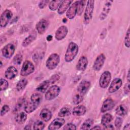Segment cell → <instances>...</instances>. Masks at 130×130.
I'll return each mask as SVG.
<instances>
[{"label":"cell","instance_id":"cell-1","mask_svg":"<svg viewBox=\"0 0 130 130\" xmlns=\"http://www.w3.org/2000/svg\"><path fill=\"white\" fill-rule=\"evenodd\" d=\"M79 51L78 45L73 42L69 43L64 55V60L67 62L72 61L77 56Z\"/></svg>","mask_w":130,"mask_h":130},{"label":"cell","instance_id":"cell-2","mask_svg":"<svg viewBox=\"0 0 130 130\" xmlns=\"http://www.w3.org/2000/svg\"><path fill=\"white\" fill-rule=\"evenodd\" d=\"M94 7V1H88L83 16V22L85 24H89L92 19Z\"/></svg>","mask_w":130,"mask_h":130},{"label":"cell","instance_id":"cell-3","mask_svg":"<svg viewBox=\"0 0 130 130\" xmlns=\"http://www.w3.org/2000/svg\"><path fill=\"white\" fill-rule=\"evenodd\" d=\"M60 57L57 53L51 54L46 61V66L50 70H53L56 68L59 63Z\"/></svg>","mask_w":130,"mask_h":130},{"label":"cell","instance_id":"cell-4","mask_svg":"<svg viewBox=\"0 0 130 130\" xmlns=\"http://www.w3.org/2000/svg\"><path fill=\"white\" fill-rule=\"evenodd\" d=\"M35 71V66L32 62L30 60H26L23 62L21 71L20 74L22 76H27L32 73Z\"/></svg>","mask_w":130,"mask_h":130},{"label":"cell","instance_id":"cell-5","mask_svg":"<svg viewBox=\"0 0 130 130\" xmlns=\"http://www.w3.org/2000/svg\"><path fill=\"white\" fill-rule=\"evenodd\" d=\"M60 91V87L56 85H52L46 91L45 94V99L47 101H51L56 98Z\"/></svg>","mask_w":130,"mask_h":130},{"label":"cell","instance_id":"cell-6","mask_svg":"<svg viewBox=\"0 0 130 130\" xmlns=\"http://www.w3.org/2000/svg\"><path fill=\"white\" fill-rule=\"evenodd\" d=\"M111 73L108 71L104 72L101 75L99 80V85L102 88H107L111 81Z\"/></svg>","mask_w":130,"mask_h":130},{"label":"cell","instance_id":"cell-7","mask_svg":"<svg viewBox=\"0 0 130 130\" xmlns=\"http://www.w3.org/2000/svg\"><path fill=\"white\" fill-rule=\"evenodd\" d=\"M13 16L12 12L8 9L5 10L1 14L0 18V26L1 27H5L8 24Z\"/></svg>","mask_w":130,"mask_h":130},{"label":"cell","instance_id":"cell-8","mask_svg":"<svg viewBox=\"0 0 130 130\" xmlns=\"http://www.w3.org/2000/svg\"><path fill=\"white\" fill-rule=\"evenodd\" d=\"M15 50V46L11 43L6 45L2 49L3 56L6 58H10L13 56Z\"/></svg>","mask_w":130,"mask_h":130},{"label":"cell","instance_id":"cell-9","mask_svg":"<svg viewBox=\"0 0 130 130\" xmlns=\"http://www.w3.org/2000/svg\"><path fill=\"white\" fill-rule=\"evenodd\" d=\"M79 3V1L74 2L68 8L66 12V16L69 19H73L74 18L77 13L78 6Z\"/></svg>","mask_w":130,"mask_h":130},{"label":"cell","instance_id":"cell-10","mask_svg":"<svg viewBox=\"0 0 130 130\" xmlns=\"http://www.w3.org/2000/svg\"><path fill=\"white\" fill-rule=\"evenodd\" d=\"M106 60V57L103 53L99 54L95 59L92 68L95 71H100L103 67Z\"/></svg>","mask_w":130,"mask_h":130},{"label":"cell","instance_id":"cell-11","mask_svg":"<svg viewBox=\"0 0 130 130\" xmlns=\"http://www.w3.org/2000/svg\"><path fill=\"white\" fill-rule=\"evenodd\" d=\"M49 23L47 20L45 19H42L37 23L36 28L39 34L42 35L45 32L49 26Z\"/></svg>","mask_w":130,"mask_h":130},{"label":"cell","instance_id":"cell-12","mask_svg":"<svg viewBox=\"0 0 130 130\" xmlns=\"http://www.w3.org/2000/svg\"><path fill=\"white\" fill-rule=\"evenodd\" d=\"M113 2V1H107L105 2L103 10L99 16V19L100 20H104L106 18L111 10Z\"/></svg>","mask_w":130,"mask_h":130},{"label":"cell","instance_id":"cell-13","mask_svg":"<svg viewBox=\"0 0 130 130\" xmlns=\"http://www.w3.org/2000/svg\"><path fill=\"white\" fill-rule=\"evenodd\" d=\"M122 84V80L119 78H116L114 79L111 82L108 91L110 93H113L117 91L121 87Z\"/></svg>","mask_w":130,"mask_h":130},{"label":"cell","instance_id":"cell-14","mask_svg":"<svg viewBox=\"0 0 130 130\" xmlns=\"http://www.w3.org/2000/svg\"><path fill=\"white\" fill-rule=\"evenodd\" d=\"M68 29L65 25H62L58 28L55 34V38L57 41L63 39L68 34Z\"/></svg>","mask_w":130,"mask_h":130},{"label":"cell","instance_id":"cell-15","mask_svg":"<svg viewBox=\"0 0 130 130\" xmlns=\"http://www.w3.org/2000/svg\"><path fill=\"white\" fill-rule=\"evenodd\" d=\"M90 86V82L87 80H82L78 84L77 91L83 95H85Z\"/></svg>","mask_w":130,"mask_h":130},{"label":"cell","instance_id":"cell-16","mask_svg":"<svg viewBox=\"0 0 130 130\" xmlns=\"http://www.w3.org/2000/svg\"><path fill=\"white\" fill-rule=\"evenodd\" d=\"M65 123V120L62 118H56L54 119L49 125L48 129L55 130L59 129Z\"/></svg>","mask_w":130,"mask_h":130},{"label":"cell","instance_id":"cell-17","mask_svg":"<svg viewBox=\"0 0 130 130\" xmlns=\"http://www.w3.org/2000/svg\"><path fill=\"white\" fill-rule=\"evenodd\" d=\"M114 101L110 98H108L103 103L102 106L101 111L102 113H105L107 111L112 110L114 106Z\"/></svg>","mask_w":130,"mask_h":130},{"label":"cell","instance_id":"cell-18","mask_svg":"<svg viewBox=\"0 0 130 130\" xmlns=\"http://www.w3.org/2000/svg\"><path fill=\"white\" fill-rule=\"evenodd\" d=\"M88 59L85 56H82L79 59L76 64V69L80 71H84L88 65Z\"/></svg>","mask_w":130,"mask_h":130},{"label":"cell","instance_id":"cell-19","mask_svg":"<svg viewBox=\"0 0 130 130\" xmlns=\"http://www.w3.org/2000/svg\"><path fill=\"white\" fill-rule=\"evenodd\" d=\"M18 74V70L14 66H10L7 68L5 72V76L7 79L11 80L16 77Z\"/></svg>","mask_w":130,"mask_h":130},{"label":"cell","instance_id":"cell-20","mask_svg":"<svg viewBox=\"0 0 130 130\" xmlns=\"http://www.w3.org/2000/svg\"><path fill=\"white\" fill-rule=\"evenodd\" d=\"M73 1L67 0L62 1L61 4L60 5L58 9H57V13L59 15H62L66 12V11L68 9L70 5L72 4Z\"/></svg>","mask_w":130,"mask_h":130},{"label":"cell","instance_id":"cell-21","mask_svg":"<svg viewBox=\"0 0 130 130\" xmlns=\"http://www.w3.org/2000/svg\"><path fill=\"white\" fill-rule=\"evenodd\" d=\"M40 117L44 121H48L52 118L51 112L47 108L43 109L40 113Z\"/></svg>","mask_w":130,"mask_h":130},{"label":"cell","instance_id":"cell-22","mask_svg":"<svg viewBox=\"0 0 130 130\" xmlns=\"http://www.w3.org/2000/svg\"><path fill=\"white\" fill-rule=\"evenodd\" d=\"M86 112V108L83 105H78L75 107L72 111L73 115L75 116H82Z\"/></svg>","mask_w":130,"mask_h":130},{"label":"cell","instance_id":"cell-23","mask_svg":"<svg viewBox=\"0 0 130 130\" xmlns=\"http://www.w3.org/2000/svg\"><path fill=\"white\" fill-rule=\"evenodd\" d=\"M72 112V108L70 106L66 105L62 107L58 113V116L60 117H63L69 116Z\"/></svg>","mask_w":130,"mask_h":130},{"label":"cell","instance_id":"cell-24","mask_svg":"<svg viewBox=\"0 0 130 130\" xmlns=\"http://www.w3.org/2000/svg\"><path fill=\"white\" fill-rule=\"evenodd\" d=\"M50 84L51 83L49 80H45L39 84L36 88V90L39 92L44 93L47 90Z\"/></svg>","mask_w":130,"mask_h":130},{"label":"cell","instance_id":"cell-25","mask_svg":"<svg viewBox=\"0 0 130 130\" xmlns=\"http://www.w3.org/2000/svg\"><path fill=\"white\" fill-rule=\"evenodd\" d=\"M38 106L34 104L31 101L27 102L24 104V109L25 112L26 113L29 114L32 112H34L37 108Z\"/></svg>","mask_w":130,"mask_h":130},{"label":"cell","instance_id":"cell-26","mask_svg":"<svg viewBox=\"0 0 130 130\" xmlns=\"http://www.w3.org/2000/svg\"><path fill=\"white\" fill-rule=\"evenodd\" d=\"M127 111L128 110L127 107L123 104L119 105L115 109L116 114L119 116H124L126 115Z\"/></svg>","mask_w":130,"mask_h":130},{"label":"cell","instance_id":"cell-27","mask_svg":"<svg viewBox=\"0 0 130 130\" xmlns=\"http://www.w3.org/2000/svg\"><path fill=\"white\" fill-rule=\"evenodd\" d=\"M42 101V95L40 93H35L30 96V101L38 106L40 104Z\"/></svg>","mask_w":130,"mask_h":130},{"label":"cell","instance_id":"cell-28","mask_svg":"<svg viewBox=\"0 0 130 130\" xmlns=\"http://www.w3.org/2000/svg\"><path fill=\"white\" fill-rule=\"evenodd\" d=\"M27 119V114L23 112L18 113L15 118V120L16 122L19 124H22L24 123Z\"/></svg>","mask_w":130,"mask_h":130},{"label":"cell","instance_id":"cell-29","mask_svg":"<svg viewBox=\"0 0 130 130\" xmlns=\"http://www.w3.org/2000/svg\"><path fill=\"white\" fill-rule=\"evenodd\" d=\"M36 38V35L35 34H31L27 36L22 42V46L26 47L29 45Z\"/></svg>","mask_w":130,"mask_h":130},{"label":"cell","instance_id":"cell-30","mask_svg":"<svg viewBox=\"0 0 130 130\" xmlns=\"http://www.w3.org/2000/svg\"><path fill=\"white\" fill-rule=\"evenodd\" d=\"M84 96V95L81 94L80 93H79L76 90V91L75 92L73 96V99H72L73 103L75 105L79 104L83 101Z\"/></svg>","mask_w":130,"mask_h":130},{"label":"cell","instance_id":"cell-31","mask_svg":"<svg viewBox=\"0 0 130 130\" xmlns=\"http://www.w3.org/2000/svg\"><path fill=\"white\" fill-rule=\"evenodd\" d=\"M27 80L25 78H23L19 80L16 85V89L18 91L23 90L26 87L27 84Z\"/></svg>","mask_w":130,"mask_h":130},{"label":"cell","instance_id":"cell-32","mask_svg":"<svg viewBox=\"0 0 130 130\" xmlns=\"http://www.w3.org/2000/svg\"><path fill=\"white\" fill-rule=\"evenodd\" d=\"M112 120V116L109 113L104 114L101 119V123L103 125L105 126L108 124Z\"/></svg>","mask_w":130,"mask_h":130},{"label":"cell","instance_id":"cell-33","mask_svg":"<svg viewBox=\"0 0 130 130\" xmlns=\"http://www.w3.org/2000/svg\"><path fill=\"white\" fill-rule=\"evenodd\" d=\"M62 1H52L49 3V8L51 11H54L58 9Z\"/></svg>","mask_w":130,"mask_h":130},{"label":"cell","instance_id":"cell-34","mask_svg":"<svg viewBox=\"0 0 130 130\" xmlns=\"http://www.w3.org/2000/svg\"><path fill=\"white\" fill-rule=\"evenodd\" d=\"M93 124V120L91 118H88L85 120V121L82 124L80 129H89L92 126Z\"/></svg>","mask_w":130,"mask_h":130},{"label":"cell","instance_id":"cell-35","mask_svg":"<svg viewBox=\"0 0 130 130\" xmlns=\"http://www.w3.org/2000/svg\"><path fill=\"white\" fill-rule=\"evenodd\" d=\"M25 98H24V97L20 98L18 100L16 104L15 105V108L14 109V112H18L21 108V107L24 105V104H25Z\"/></svg>","mask_w":130,"mask_h":130},{"label":"cell","instance_id":"cell-36","mask_svg":"<svg viewBox=\"0 0 130 130\" xmlns=\"http://www.w3.org/2000/svg\"><path fill=\"white\" fill-rule=\"evenodd\" d=\"M45 125L43 122L41 120H37L34 124L33 129L35 130H42L45 128Z\"/></svg>","mask_w":130,"mask_h":130},{"label":"cell","instance_id":"cell-37","mask_svg":"<svg viewBox=\"0 0 130 130\" xmlns=\"http://www.w3.org/2000/svg\"><path fill=\"white\" fill-rule=\"evenodd\" d=\"M86 2L85 1H79V3L78 6V9H77V14L78 16H80L82 14L84 10Z\"/></svg>","mask_w":130,"mask_h":130},{"label":"cell","instance_id":"cell-38","mask_svg":"<svg viewBox=\"0 0 130 130\" xmlns=\"http://www.w3.org/2000/svg\"><path fill=\"white\" fill-rule=\"evenodd\" d=\"M9 86L8 82L5 79L1 78L0 79V89L1 91L5 90Z\"/></svg>","mask_w":130,"mask_h":130},{"label":"cell","instance_id":"cell-39","mask_svg":"<svg viewBox=\"0 0 130 130\" xmlns=\"http://www.w3.org/2000/svg\"><path fill=\"white\" fill-rule=\"evenodd\" d=\"M22 59H23V57H22V54L20 53H18V54H17L14 56V57L13 58V61L14 64L17 65H19L21 64L22 61Z\"/></svg>","mask_w":130,"mask_h":130},{"label":"cell","instance_id":"cell-40","mask_svg":"<svg viewBox=\"0 0 130 130\" xmlns=\"http://www.w3.org/2000/svg\"><path fill=\"white\" fill-rule=\"evenodd\" d=\"M129 36H130V30H129V27H128L126 31L125 38H124V45L125 47L127 48H129V46H130Z\"/></svg>","mask_w":130,"mask_h":130},{"label":"cell","instance_id":"cell-41","mask_svg":"<svg viewBox=\"0 0 130 130\" xmlns=\"http://www.w3.org/2000/svg\"><path fill=\"white\" fill-rule=\"evenodd\" d=\"M10 110V107L8 105H4L2 107L1 110V116H3L5 115Z\"/></svg>","mask_w":130,"mask_h":130},{"label":"cell","instance_id":"cell-42","mask_svg":"<svg viewBox=\"0 0 130 130\" xmlns=\"http://www.w3.org/2000/svg\"><path fill=\"white\" fill-rule=\"evenodd\" d=\"M122 124V119L120 117H117L114 121V125L115 126V127L118 128L119 129Z\"/></svg>","mask_w":130,"mask_h":130},{"label":"cell","instance_id":"cell-43","mask_svg":"<svg viewBox=\"0 0 130 130\" xmlns=\"http://www.w3.org/2000/svg\"><path fill=\"white\" fill-rule=\"evenodd\" d=\"M63 129H65V130H69V129L75 130V129H76V126L75 124H74L72 123H69L66 124L63 126Z\"/></svg>","mask_w":130,"mask_h":130},{"label":"cell","instance_id":"cell-44","mask_svg":"<svg viewBox=\"0 0 130 130\" xmlns=\"http://www.w3.org/2000/svg\"><path fill=\"white\" fill-rule=\"evenodd\" d=\"M59 78H60V76L58 74H54L53 76H52L49 80L51 84H52L55 83V82H56L57 81H58Z\"/></svg>","mask_w":130,"mask_h":130},{"label":"cell","instance_id":"cell-45","mask_svg":"<svg viewBox=\"0 0 130 130\" xmlns=\"http://www.w3.org/2000/svg\"><path fill=\"white\" fill-rule=\"evenodd\" d=\"M50 3L49 1H41L39 2V4H38V7L40 9H44L46 6L47 5Z\"/></svg>","mask_w":130,"mask_h":130},{"label":"cell","instance_id":"cell-46","mask_svg":"<svg viewBox=\"0 0 130 130\" xmlns=\"http://www.w3.org/2000/svg\"><path fill=\"white\" fill-rule=\"evenodd\" d=\"M123 90L125 94H128L129 92V82L125 84L124 87H123Z\"/></svg>","mask_w":130,"mask_h":130},{"label":"cell","instance_id":"cell-47","mask_svg":"<svg viewBox=\"0 0 130 130\" xmlns=\"http://www.w3.org/2000/svg\"><path fill=\"white\" fill-rule=\"evenodd\" d=\"M105 127L104 128V129H114V127L111 124H107L105 126H104Z\"/></svg>","mask_w":130,"mask_h":130},{"label":"cell","instance_id":"cell-48","mask_svg":"<svg viewBox=\"0 0 130 130\" xmlns=\"http://www.w3.org/2000/svg\"><path fill=\"white\" fill-rule=\"evenodd\" d=\"M123 129H127L129 130L130 129V125L129 123H127L126 125H124V126L123 128Z\"/></svg>","mask_w":130,"mask_h":130},{"label":"cell","instance_id":"cell-49","mask_svg":"<svg viewBox=\"0 0 130 130\" xmlns=\"http://www.w3.org/2000/svg\"><path fill=\"white\" fill-rule=\"evenodd\" d=\"M101 129V127L99 125H95L92 127L90 128V129Z\"/></svg>","mask_w":130,"mask_h":130},{"label":"cell","instance_id":"cell-50","mask_svg":"<svg viewBox=\"0 0 130 130\" xmlns=\"http://www.w3.org/2000/svg\"><path fill=\"white\" fill-rule=\"evenodd\" d=\"M46 40L48 41H51L52 40V36L51 35H48L46 38Z\"/></svg>","mask_w":130,"mask_h":130},{"label":"cell","instance_id":"cell-51","mask_svg":"<svg viewBox=\"0 0 130 130\" xmlns=\"http://www.w3.org/2000/svg\"><path fill=\"white\" fill-rule=\"evenodd\" d=\"M129 78H130V76H129V70H128L127 71V80L128 82H129Z\"/></svg>","mask_w":130,"mask_h":130},{"label":"cell","instance_id":"cell-52","mask_svg":"<svg viewBox=\"0 0 130 130\" xmlns=\"http://www.w3.org/2000/svg\"><path fill=\"white\" fill-rule=\"evenodd\" d=\"M31 129V127H30V125H26L24 127V129Z\"/></svg>","mask_w":130,"mask_h":130},{"label":"cell","instance_id":"cell-53","mask_svg":"<svg viewBox=\"0 0 130 130\" xmlns=\"http://www.w3.org/2000/svg\"><path fill=\"white\" fill-rule=\"evenodd\" d=\"M2 66H3L2 62V61H1V68H2Z\"/></svg>","mask_w":130,"mask_h":130}]
</instances>
